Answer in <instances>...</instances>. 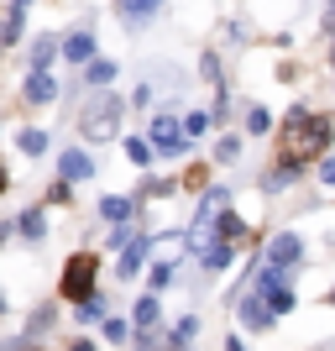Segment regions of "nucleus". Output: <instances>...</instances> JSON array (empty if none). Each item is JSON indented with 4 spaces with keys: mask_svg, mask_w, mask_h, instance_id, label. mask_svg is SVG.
Here are the masks:
<instances>
[{
    "mask_svg": "<svg viewBox=\"0 0 335 351\" xmlns=\"http://www.w3.org/2000/svg\"><path fill=\"white\" fill-rule=\"evenodd\" d=\"M53 58H58V43H53V37H37V43H32V73H47L53 69Z\"/></svg>",
    "mask_w": 335,
    "mask_h": 351,
    "instance_id": "4468645a",
    "label": "nucleus"
},
{
    "mask_svg": "<svg viewBox=\"0 0 335 351\" xmlns=\"http://www.w3.org/2000/svg\"><path fill=\"white\" fill-rule=\"evenodd\" d=\"M58 53H63V58H73L79 69H84V63L95 58V27H79L69 43H58Z\"/></svg>",
    "mask_w": 335,
    "mask_h": 351,
    "instance_id": "1a4fd4ad",
    "label": "nucleus"
},
{
    "mask_svg": "<svg viewBox=\"0 0 335 351\" xmlns=\"http://www.w3.org/2000/svg\"><path fill=\"white\" fill-rule=\"evenodd\" d=\"M79 320H84V325H95V320H105V299H100V293H89L84 304H79Z\"/></svg>",
    "mask_w": 335,
    "mask_h": 351,
    "instance_id": "412c9836",
    "label": "nucleus"
},
{
    "mask_svg": "<svg viewBox=\"0 0 335 351\" xmlns=\"http://www.w3.org/2000/svg\"><path fill=\"white\" fill-rule=\"evenodd\" d=\"M173 257H162V263H152V289H168V283H173Z\"/></svg>",
    "mask_w": 335,
    "mask_h": 351,
    "instance_id": "4be33fe9",
    "label": "nucleus"
},
{
    "mask_svg": "<svg viewBox=\"0 0 335 351\" xmlns=\"http://www.w3.org/2000/svg\"><path fill=\"white\" fill-rule=\"evenodd\" d=\"M110 79H116V63H84V84H95V89H105L110 84Z\"/></svg>",
    "mask_w": 335,
    "mask_h": 351,
    "instance_id": "a211bd4d",
    "label": "nucleus"
},
{
    "mask_svg": "<svg viewBox=\"0 0 335 351\" xmlns=\"http://www.w3.org/2000/svg\"><path fill=\"white\" fill-rule=\"evenodd\" d=\"M126 336H132V325H126V320H105V341H116V346H121Z\"/></svg>",
    "mask_w": 335,
    "mask_h": 351,
    "instance_id": "bb28decb",
    "label": "nucleus"
},
{
    "mask_svg": "<svg viewBox=\"0 0 335 351\" xmlns=\"http://www.w3.org/2000/svg\"><path fill=\"white\" fill-rule=\"evenodd\" d=\"M147 194H173V178H147Z\"/></svg>",
    "mask_w": 335,
    "mask_h": 351,
    "instance_id": "c756f323",
    "label": "nucleus"
},
{
    "mask_svg": "<svg viewBox=\"0 0 335 351\" xmlns=\"http://www.w3.org/2000/svg\"><path fill=\"white\" fill-rule=\"evenodd\" d=\"M314 351H335V341H320V346H314Z\"/></svg>",
    "mask_w": 335,
    "mask_h": 351,
    "instance_id": "f704fd0d",
    "label": "nucleus"
},
{
    "mask_svg": "<svg viewBox=\"0 0 335 351\" xmlns=\"http://www.w3.org/2000/svg\"><path fill=\"white\" fill-rule=\"evenodd\" d=\"M53 100H58V84H53V73H27L21 105H53Z\"/></svg>",
    "mask_w": 335,
    "mask_h": 351,
    "instance_id": "6e6552de",
    "label": "nucleus"
},
{
    "mask_svg": "<svg viewBox=\"0 0 335 351\" xmlns=\"http://www.w3.org/2000/svg\"><path fill=\"white\" fill-rule=\"evenodd\" d=\"M95 273H100V263H95L89 252H79V257H69V263H63V278H58L63 299H73V304H84L89 293H95Z\"/></svg>",
    "mask_w": 335,
    "mask_h": 351,
    "instance_id": "7ed1b4c3",
    "label": "nucleus"
},
{
    "mask_svg": "<svg viewBox=\"0 0 335 351\" xmlns=\"http://www.w3.org/2000/svg\"><path fill=\"white\" fill-rule=\"evenodd\" d=\"M11 231H16L11 220H0V247H5V241H11Z\"/></svg>",
    "mask_w": 335,
    "mask_h": 351,
    "instance_id": "2f4dec72",
    "label": "nucleus"
},
{
    "mask_svg": "<svg viewBox=\"0 0 335 351\" xmlns=\"http://www.w3.org/2000/svg\"><path fill=\"white\" fill-rule=\"evenodd\" d=\"M100 215H105V220H116V226H132L136 205H132V199H121V194H105V199H100Z\"/></svg>",
    "mask_w": 335,
    "mask_h": 351,
    "instance_id": "ddd939ff",
    "label": "nucleus"
},
{
    "mask_svg": "<svg viewBox=\"0 0 335 351\" xmlns=\"http://www.w3.org/2000/svg\"><path fill=\"white\" fill-rule=\"evenodd\" d=\"M58 173H63V184H84V178H95V158H89L84 147H73V152H63Z\"/></svg>",
    "mask_w": 335,
    "mask_h": 351,
    "instance_id": "0eeeda50",
    "label": "nucleus"
},
{
    "mask_svg": "<svg viewBox=\"0 0 335 351\" xmlns=\"http://www.w3.org/2000/svg\"><path fill=\"white\" fill-rule=\"evenodd\" d=\"M215 158H220V162H236V158H241V142H236V136H220Z\"/></svg>",
    "mask_w": 335,
    "mask_h": 351,
    "instance_id": "b1692460",
    "label": "nucleus"
},
{
    "mask_svg": "<svg viewBox=\"0 0 335 351\" xmlns=\"http://www.w3.org/2000/svg\"><path fill=\"white\" fill-rule=\"evenodd\" d=\"M320 184H325V189H335V158L320 162Z\"/></svg>",
    "mask_w": 335,
    "mask_h": 351,
    "instance_id": "c85d7f7f",
    "label": "nucleus"
},
{
    "mask_svg": "<svg viewBox=\"0 0 335 351\" xmlns=\"http://www.w3.org/2000/svg\"><path fill=\"white\" fill-rule=\"evenodd\" d=\"M147 247H152V241H147V236H132V241H126V247H121V278H136V273H142V257H147Z\"/></svg>",
    "mask_w": 335,
    "mask_h": 351,
    "instance_id": "9b49d317",
    "label": "nucleus"
},
{
    "mask_svg": "<svg viewBox=\"0 0 335 351\" xmlns=\"http://www.w3.org/2000/svg\"><path fill=\"white\" fill-rule=\"evenodd\" d=\"M267 126H273V116H267V110H247V132H251V136H262Z\"/></svg>",
    "mask_w": 335,
    "mask_h": 351,
    "instance_id": "393cba45",
    "label": "nucleus"
},
{
    "mask_svg": "<svg viewBox=\"0 0 335 351\" xmlns=\"http://www.w3.org/2000/svg\"><path fill=\"white\" fill-rule=\"evenodd\" d=\"M0 315H5V293H0Z\"/></svg>",
    "mask_w": 335,
    "mask_h": 351,
    "instance_id": "58836bf2",
    "label": "nucleus"
},
{
    "mask_svg": "<svg viewBox=\"0 0 335 351\" xmlns=\"http://www.w3.org/2000/svg\"><path fill=\"white\" fill-rule=\"evenodd\" d=\"M136 325H158V293H142V299H136Z\"/></svg>",
    "mask_w": 335,
    "mask_h": 351,
    "instance_id": "aec40b11",
    "label": "nucleus"
},
{
    "mask_svg": "<svg viewBox=\"0 0 335 351\" xmlns=\"http://www.w3.org/2000/svg\"><path fill=\"white\" fill-rule=\"evenodd\" d=\"M158 5H162V0H121V11H126V21H132V27H142Z\"/></svg>",
    "mask_w": 335,
    "mask_h": 351,
    "instance_id": "dca6fc26",
    "label": "nucleus"
},
{
    "mask_svg": "<svg viewBox=\"0 0 335 351\" xmlns=\"http://www.w3.org/2000/svg\"><path fill=\"white\" fill-rule=\"evenodd\" d=\"M299 257H304V241L293 231H283V236H273V247H267V267H277L283 278H288L293 267H299Z\"/></svg>",
    "mask_w": 335,
    "mask_h": 351,
    "instance_id": "423d86ee",
    "label": "nucleus"
},
{
    "mask_svg": "<svg viewBox=\"0 0 335 351\" xmlns=\"http://www.w3.org/2000/svg\"><path fill=\"white\" fill-rule=\"evenodd\" d=\"M225 351H247V346H241V341H236V336H231V341H225Z\"/></svg>",
    "mask_w": 335,
    "mask_h": 351,
    "instance_id": "72a5a7b5",
    "label": "nucleus"
},
{
    "mask_svg": "<svg viewBox=\"0 0 335 351\" xmlns=\"http://www.w3.org/2000/svg\"><path fill=\"white\" fill-rule=\"evenodd\" d=\"M236 315H241L247 330H273V315H267V304L257 299V293H241V309H236Z\"/></svg>",
    "mask_w": 335,
    "mask_h": 351,
    "instance_id": "9d476101",
    "label": "nucleus"
},
{
    "mask_svg": "<svg viewBox=\"0 0 335 351\" xmlns=\"http://www.w3.org/2000/svg\"><path fill=\"white\" fill-rule=\"evenodd\" d=\"M42 330H53V304H42L32 315V325H27V336H42Z\"/></svg>",
    "mask_w": 335,
    "mask_h": 351,
    "instance_id": "5701e85b",
    "label": "nucleus"
},
{
    "mask_svg": "<svg viewBox=\"0 0 335 351\" xmlns=\"http://www.w3.org/2000/svg\"><path fill=\"white\" fill-rule=\"evenodd\" d=\"M184 126H178L173 116H158L152 121V136H147V152H158V158H178V152H184Z\"/></svg>",
    "mask_w": 335,
    "mask_h": 351,
    "instance_id": "39448f33",
    "label": "nucleus"
},
{
    "mask_svg": "<svg viewBox=\"0 0 335 351\" xmlns=\"http://www.w3.org/2000/svg\"><path fill=\"white\" fill-rule=\"evenodd\" d=\"M251 293L267 304V315H273V320L293 309V289H288V278H283L277 267H262V273H257V283H251Z\"/></svg>",
    "mask_w": 335,
    "mask_h": 351,
    "instance_id": "20e7f679",
    "label": "nucleus"
},
{
    "mask_svg": "<svg viewBox=\"0 0 335 351\" xmlns=\"http://www.w3.org/2000/svg\"><path fill=\"white\" fill-rule=\"evenodd\" d=\"M231 257H236V252L225 247V241H204V247H199V267H210V273H225Z\"/></svg>",
    "mask_w": 335,
    "mask_h": 351,
    "instance_id": "f8f14e48",
    "label": "nucleus"
},
{
    "mask_svg": "<svg viewBox=\"0 0 335 351\" xmlns=\"http://www.w3.org/2000/svg\"><path fill=\"white\" fill-rule=\"evenodd\" d=\"M121 116H126V100H121V95H95V100H84V116H79L84 142H116Z\"/></svg>",
    "mask_w": 335,
    "mask_h": 351,
    "instance_id": "f03ea898",
    "label": "nucleus"
},
{
    "mask_svg": "<svg viewBox=\"0 0 335 351\" xmlns=\"http://www.w3.org/2000/svg\"><path fill=\"white\" fill-rule=\"evenodd\" d=\"M204 132H210V116H189L184 121V136H204Z\"/></svg>",
    "mask_w": 335,
    "mask_h": 351,
    "instance_id": "cd10ccee",
    "label": "nucleus"
},
{
    "mask_svg": "<svg viewBox=\"0 0 335 351\" xmlns=\"http://www.w3.org/2000/svg\"><path fill=\"white\" fill-rule=\"evenodd\" d=\"M283 136H288V158H314V152H325L335 136V121L320 116V110H304V105H293L288 121H283Z\"/></svg>",
    "mask_w": 335,
    "mask_h": 351,
    "instance_id": "f257e3e1",
    "label": "nucleus"
},
{
    "mask_svg": "<svg viewBox=\"0 0 335 351\" xmlns=\"http://www.w3.org/2000/svg\"><path fill=\"white\" fill-rule=\"evenodd\" d=\"M288 178H299V162H293V158H283V162H277V168H273V173H267V189H288Z\"/></svg>",
    "mask_w": 335,
    "mask_h": 351,
    "instance_id": "f3484780",
    "label": "nucleus"
},
{
    "mask_svg": "<svg viewBox=\"0 0 335 351\" xmlns=\"http://www.w3.org/2000/svg\"><path fill=\"white\" fill-rule=\"evenodd\" d=\"M69 351H100V346H95V341H89V336H84V341H73V346H69Z\"/></svg>",
    "mask_w": 335,
    "mask_h": 351,
    "instance_id": "7c9ffc66",
    "label": "nucleus"
},
{
    "mask_svg": "<svg viewBox=\"0 0 335 351\" xmlns=\"http://www.w3.org/2000/svg\"><path fill=\"white\" fill-rule=\"evenodd\" d=\"M330 69H335V43H330Z\"/></svg>",
    "mask_w": 335,
    "mask_h": 351,
    "instance_id": "4c0bfd02",
    "label": "nucleus"
},
{
    "mask_svg": "<svg viewBox=\"0 0 335 351\" xmlns=\"http://www.w3.org/2000/svg\"><path fill=\"white\" fill-rule=\"evenodd\" d=\"M325 304H330V309H335V289H330V293H325Z\"/></svg>",
    "mask_w": 335,
    "mask_h": 351,
    "instance_id": "c9c22d12",
    "label": "nucleus"
},
{
    "mask_svg": "<svg viewBox=\"0 0 335 351\" xmlns=\"http://www.w3.org/2000/svg\"><path fill=\"white\" fill-rule=\"evenodd\" d=\"M11 189V173H5V162H0V194Z\"/></svg>",
    "mask_w": 335,
    "mask_h": 351,
    "instance_id": "473e14b6",
    "label": "nucleus"
},
{
    "mask_svg": "<svg viewBox=\"0 0 335 351\" xmlns=\"http://www.w3.org/2000/svg\"><path fill=\"white\" fill-rule=\"evenodd\" d=\"M47 142H53V136H47V132H37V126H27V132H21V152H27V158H42V152H47Z\"/></svg>",
    "mask_w": 335,
    "mask_h": 351,
    "instance_id": "6ab92c4d",
    "label": "nucleus"
},
{
    "mask_svg": "<svg viewBox=\"0 0 335 351\" xmlns=\"http://www.w3.org/2000/svg\"><path fill=\"white\" fill-rule=\"evenodd\" d=\"M16 231L27 236V241H42V236H47V220H42V210H27V215L16 220Z\"/></svg>",
    "mask_w": 335,
    "mask_h": 351,
    "instance_id": "2eb2a0df",
    "label": "nucleus"
},
{
    "mask_svg": "<svg viewBox=\"0 0 335 351\" xmlns=\"http://www.w3.org/2000/svg\"><path fill=\"white\" fill-rule=\"evenodd\" d=\"M126 158H132V162H152V152H147L142 136H126Z\"/></svg>",
    "mask_w": 335,
    "mask_h": 351,
    "instance_id": "a878e982",
    "label": "nucleus"
},
{
    "mask_svg": "<svg viewBox=\"0 0 335 351\" xmlns=\"http://www.w3.org/2000/svg\"><path fill=\"white\" fill-rule=\"evenodd\" d=\"M27 5H32V0H16V11H27Z\"/></svg>",
    "mask_w": 335,
    "mask_h": 351,
    "instance_id": "e433bc0d",
    "label": "nucleus"
}]
</instances>
